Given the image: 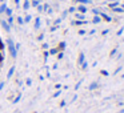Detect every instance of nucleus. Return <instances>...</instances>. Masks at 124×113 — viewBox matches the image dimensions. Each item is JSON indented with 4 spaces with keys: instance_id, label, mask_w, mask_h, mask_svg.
<instances>
[{
    "instance_id": "obj_1",
    "label": "nucleus",
    "mask_w": 124,
    "mask_h": 113,
    "mask_svg": "<svg viewBox=\"0 0 124 113\" xmlns=\"http://www.w3.org/2000/svg\"><path fill=\"white\" fill-rule=\"evenodd\" d=\"M3 60V44H1V40H0V63Z\"/></svg>"
}]
</instances>
